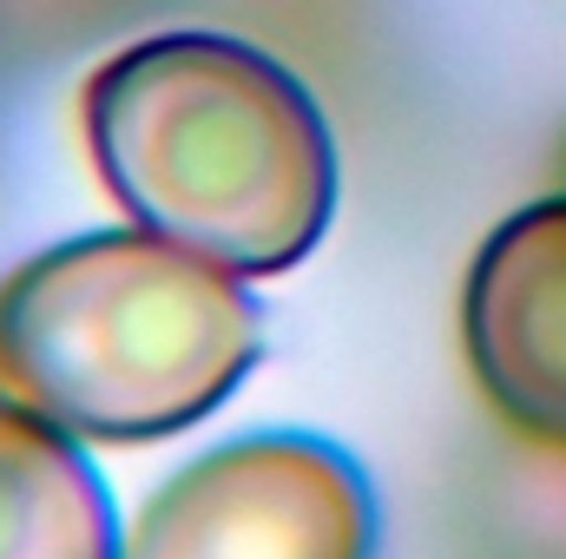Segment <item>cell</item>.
Instances as JSON below:
<instances>
[{"mask_svg":"<svg viewBox=\"0 0 566 559\" xmlns=\"http://www.w3.org/2000/svg\"><path fill=\"white\" fill-rule=\"evenodd\" d=\"M86 145L113 204L238 277L296 271L336 218V139L277 53L145 33L86 80Z\"/></svg>","mask_w":566,"mask_h":559,"instance_id":"1","label":"cell"},{"mask_svg":"<svg viewBox=\"0 0 566 559\" xmlns=\"http://www.w3.org/2000/svg\"><path fill=\"white\" fill-rule=\"evenodd\" d=\"M258 356L251 277L145 224L60 238L0 277V389L80 441H171L218 415Z\"/></svg>","mask_w":566,"mask_h":559,"instance_id":"2","label":"cell"},{"mask_svg":"<svg viewBox=\"0 0 566 559\" xmlns=\"http://www.w3.org/2000/svg\"><path fill=\"white\" fill-rule=\"evenodd\" d=\"M382 514L363 461L303 428L231 434L171 467L119 559H376Z\"/></svg>","mask_w":566,"mask_h":559,"instance_id":"3","label":"cell"},{"mask_svg":"<svg viewBox=\"0 0 566 559\" xmlns=\"http://www.w3.org/2000/svg\"><path fill=\"white\" fill-rule=\"evenodd\" d=\"M461 342L494 415L566 447V191L488 231L461 289Z\"/></svg>","mask_w":566,"mask_h":559,"instance_id":"4","label":"cell"},{"mask_svg":"<svg viewBox=\"0 0 566 559\" xmlns=\"http://www.w3.org/2000/svg\"><path fill=\"white\" fill-rule=\"evenodd\" d=\"M126 520L86 441L0 389V559H119Z\"/></svg>","mask_w":566,"mask_h":559,"instance_id":"5","label":"cell"}]
</instances>
